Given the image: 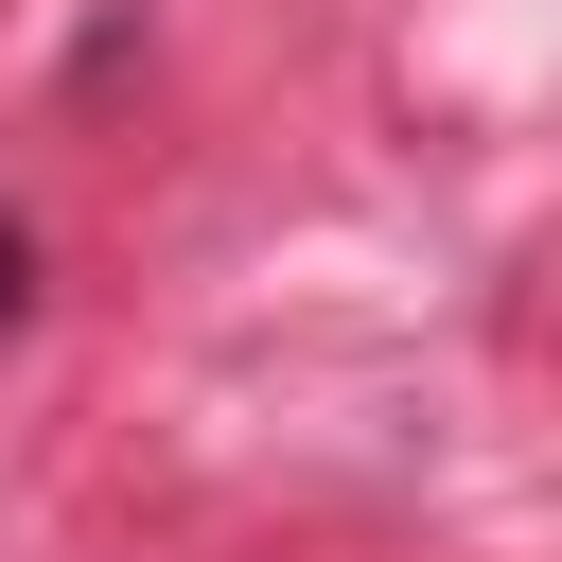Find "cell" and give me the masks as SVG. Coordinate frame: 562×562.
I'll list each match as a JSON object with an SVG mask.
<instances>
[{
  "instance_id": "cell-1",
  "label": "cell",
  "mask_w": 562,
  "mask_h": 562,
  "mask_svg": "<svg viewBox=\"0 0 562 562\" xmlns=\"http://www.w3.org/2000/svg\"><path fill=\"white\" fill-rule=\"evenodd\" d=\"M18 316H35V211L0 193V334H18Z\"/></svg>"
}]
</instances>
